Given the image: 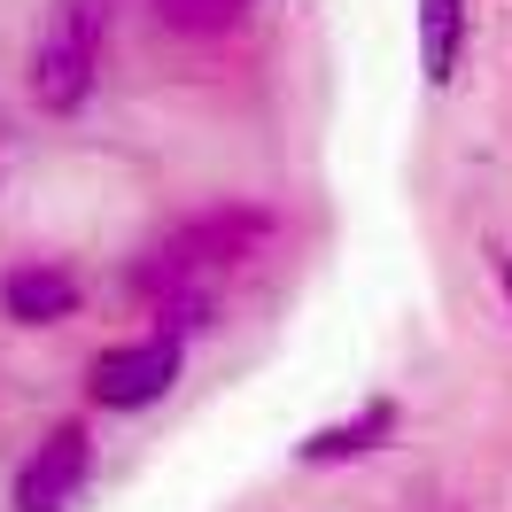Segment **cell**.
Here are the masks:
<instances>
[{
    "label": "cell",
    "mask_w": 512,
    "mask_h": 512,
    "mask_svg": "<svg viewBox=\"0 0 512 512\" xmlns=\"http://www.w3.org/2000/svg\"><path fill=\"white\" fill-rule=\"evenodd\" d=\"M101 55H109V8L63 0L32 47V70H24V94H32L39 117H78L101 86Z\"/></svg>",
    "instance_id": "1"
},
{
    "label": "cell",
    "mask_w": 512,
    "mask_h": 512,
    "mask_svg": "<svg viewBox=\"0 0 512 512\" xmlns=\"http://www.w3.org/2000/svg\"><path fill=\"white\" fill-rule=\"evenodd\" d=\"M179 373H187V334L148 326L132 342H109L86 365V404L94 412H148V404H163L179 388Z\"/></svg>",
    "instance_id": "2"
},
{
    "label": "cell",
    "mask_w": 512,
    "mask_h": 512,
    "mask_svg": "<svg viewBox=\"0 0 512 512\" xmlns=\"http://www.w3.org/2000/svg\"><path fill=\"white\" fill-rule=\"evenodd\" d=\"M94 489V427L86 419H55L32 443V458L8 481V512H78Z\"/></svg>",
    "instance_id": "3"
},
{
    "label": "cell",
    "mask_w": 512,
    "mask_h": 512,
    "mask_svg": "<svg viewBox=\"0 0 512 512\" xmlns=\"http://www.w3.org/2000/svg\"><path fill=\"white\" fill-rule=\"evenodd\" d=\"M78 303H86V280L70 272L63 256H16V264H0V311L16 326H63V319H78Z\"/></svg>",
    "instance_id": "4"
},
{
    "label": "cell",
    "mask_w": 512,
    "mask_h": 512,
    "mask_svg": "<svg viewBox=\"0 0 512 512\" xmlns=\"http://www.w3.org/2000/svg\"><path fill=\"white\" fill-rule=\"evenodd\" d=\"M396 427H404V412H396L388 396H373V404H357L350 419H334V427H319V435H303L295 458H303V466H357V458H373L381 443H396Z\"/></svg>",
    "instance_id": "5"
},
{
    "label": "cell",
    "mask_w": 512,
    "mask_h": 512,
    "mask_svg": "<svg viewBox=\"0 0 512 512\" xmlns=\"http://www.w3.org/2000/svg\"><path fill=\"white\" fill-rule=\"evenodd\" d=\"M466 0H419V63H427V78L435 86H450L458 78V63H466Z\"/></svg>",
    "instance_id": "6"
},
{
    "label": "cell",
    "mask_w": 512,
    "mask_h": 512,
    "mask_svg": "<svg viewBox=\"0 0 512 512\" xmlns=\"http://www.w3.org/2000/svg\"><path fill=\"white\" fill-rule=\"evenodd\" d=\"M256 0H148V16H156L171 39H225L249 24Z\"/></svg>",
    "instance_id": "7"
},
{
    "label": "cell",
    "mask_w": 512,
    "mask_h": 512,
    "mask_svg": "<svg viewBox=\"0 0 512 512\" xmlns=\"http://www.w3.org/2000/svg\"><path fill=\"white\" fill-rule=\"evenodd\" d=\"M489 272H497V295L512 303V249H505V241H489Z\"/></svg>",
    "instance_id": "8"
}]
</instances>
